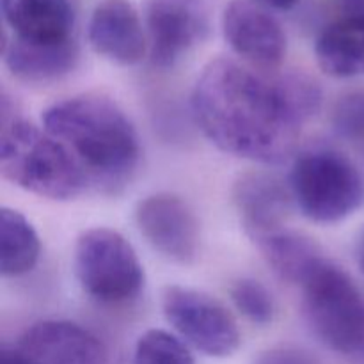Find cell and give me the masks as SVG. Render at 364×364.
Here are the masks:
<instances>
[{"label":"cell","instance_id":"22","mask_svg":"<svg viewBox=\"0 0 364 364\" xmlns=\"http://www.w3.org/2000/svg\"><path fill=\"white\" fill-rule=\"evenodd\" d=\"M255 364H320L309 350L295 345H281L263 352Z\"/></svg>","mask_w":364,"mask_h":364},{"label":"cell","instance_id":"5","mask_svg":"<svg viewBox=\"0 0 364 364\" xmlns=\"http://www.w3.org/2000/svg\"><path fill=\"white\" fill-rule=\"evenodd\" d=\"M295 206L318 224H336L364 203V178L355 164L334 149H309L295 159L288 180Z\"/></svg>","mask_w":364,"mask_h":364},{"label":"cell","instance_id":"19","mask_svg":"<svg viewBox=\"0 0 364 364\" xmlns=\"http://www.w3.org/2000/svg\"><path fill=\"white\" fill-rule=\"evenodd\" d=\"M134 364H196L187 345L174 334L149 329L137 340Z\"/></svg>","mask_w":364,"mask_h":364},{"label":"cell","instance_id":"15","mask_svg":"<svg viewBox=\"0 0 364 364\" xmlns=\"http://www.w3.org/2000/svg\"><path fill=\"white\" fill-rule=\"evenodd\" d=\"M4 63L18 80L28 84H50L75 70L78 46L75 39L55 45L4 39Z\"/></svg>","mask_w":364,"mask_h":364},{"label":"cell","instance_id":"8","mask_svg":"<svg viewBox=\"0 0 364 364\" xmlns=\"http://www.w3.org/2000/svg\"><path fill=\"white\" fill-rule=\"evenodd\" d=\"M135 224L149 245L164 258L188 265L201 245V228L187 201L171 192L146 196L135 206Z\"/></svg>","mask_w":364,"mask_h":364},{"label":"cell","instance_id":"16","mask_svg":"<svg viewBox=\"0 0 364 364\" xmlns=\"http://www.w3.org/2000/svg\"><path fill=\"white\" fill-rule=\"evenodd\" d=\"M320 70L334 78L364 75V7L333 21L320 32L315 45Z\"/></svg>","mask_w":364,"mask_h":364},{"label":"cell","instance_id":"2","mask_svg":"<svg viewBox=\"0 0 364 364\" xmlns=\"http://www.w3.org/2000/svg\"><path fill=\"white\" fill-rule=\"evenodd\" d=\"M43 128L63 142L103 192L121 191L141 160L137 130L124 110L102 95L60 100L43 112Z\"/></svg>","mask_w":364,"mask_h":364},{"label":"cell","instance_id":"23","mask_svg":"<svg viewBox=\"0 0 364 364\" xmlns=\"http://www.w3.org/2000/svg\"><path fill=\"white\" fill-rule=\"evenodd\" d=\"M0 364H32L16 347H4L0 352Z\"/></svg>","mask_w":364,"mask_h":364},{"label":"cell","instance_id":"21","mask_svg":"<svg viewBox=\"0 0 364 364\" xmlns=\"http://www.w3.org/2000/svg\"><path fill=\"white\" fill-rule=\"evenodd\" d=\"M333 124L347 141L364 148V91H355L338 100L333 110Z\"/></svg>","mask_w":364,"mask_h":364},{"label":"cell","instance_id":"9","mask_svg":"<svg viewBox=\"0 0 364 364\" xmlns=\"http://www.w3.org/2000/svg\"><path fill=\"white\" fill-rule=\"evenodd\" d=\"M149 59L153 66H176L208 32L205 0H149L146 11Z\"/></svg>","mask_w":364,"mask_h":364},{"label":"cell","instance_id":"25","mask_svg":"<svg viewBox=\"0 0 364 364\" xmlns=\"http://www.w3.org/2000/svg\"><path fill=\"white\" fill-rule=\"evenodd\" d=\"M358 263H359V269L364 274V231L359 238V245H358Z\"/></svg>","mask_w":364,"mask_h":364},{"label":"cell","instance_id":"1","mask_svg":"<svg viewBox=\"0 0 364 364\" xmlns=\"http://www.w3.org/2000/svg\"><path fill=\"white\" fill-rule=\"evenodd\" d=\"M192 114L220 151L258 164H283L295 151L302 121L288 105L279 80L237 60H212L192 91Z\"/></svg>","mask_w":364,"mask_h":364},{"label":"cell","instance_id":"13","mask_svg":"<svg viewBox=\"0 0 364 364\" xmlns=\"http://www.w3.org/2000/svg\"><path fill=\"white\" fill-rule=\"evenodd\" d=\"M231 196L242 228L252 242L287 228V219L295 205L290 187L267 173L242 174L235 181Z\"/></svg>","mask_w":364,"mask_h":364},{"label":"cell","instance_id":"18","mask_svg":"<svg viewBox=\"0 0 364 364\" xmlns=\"http://www.w3.org/2000/svg\"><path fill=\"white\" fill-rule=\"evenodd\" d=\"M41 255V242L34 226L18 210H0V272L20 277L31 272Z\"/></svg>","mask_w":364,"mask_h":364},{"label":"cell","instance_id":"11","mask_svg":"<svg viewBox=\"0 0 364 364\" xmlns=\"http://www.w3.org/2000/svg\"><path fill=\"white\" fill-rule=\"evenodd\" d=\"M32 364H105L102 341L66 320H43L28 327L16 345Z\"/></svg>","mask_w":364,"mask_h":364},{"label":"cell","instance_id":"3","mask_svg":"<svg viewBox=\"0 0 364 364\" xmlns=\"http://www.w3.org/2000/svg\"><path fill=\"white\" fill-rule=\"evenodd\" d=\"M0 173L16 187L52 201H71L89 185L70 149L45 128L11 114L4 98Z\"/></svg>","mask_w":364,"mask_h":364},{"label":"cell","instance_id":"4","mask_svg":"<svg viewBox=\"0 0 364 364\" xmlns=\"http://www.w3.org/2000/svg\"><path fill=\"white\" fill-rule=\"evenodd\" d=\"M308 323L320 341L343 355H361L364 299L343 269L322 258L301 284Z\"/></svg>","mask_w":364,"mask_h":364},{"label":"cell","instance_id":"10","mask_svg":"<svg viewBox=\"0 0 364 364\" xmlns=\"http://www.w3.org/2000/svg\"><path fill=\"white\" fill-rule=\"evenodd\" d=\"M228 45L249 63L276 68L287 53V36L276 18L252 0H231L223 13Z\"/></svg>","mask_w":364,"mask_h":364},{"label":"cell","instance_id":"24","mask_svg":"<svg viewBox=\"0 0 364 364\" xmlns=\"http://www.w3.org/2000/svg\"><path fill=\"white\" fill-rule=\"evenodd\" d=\"M258 6L265 7V9H272V11H290L297 6L301 0H252Z\"/></svg>","mask_w":364,"mask_h":364},{"label":"cell","instance_id":"17","mask_svg":"<svg viewBox=\"0 0 364 364\" xmlns=\"http://www.w3.org/2000/svg\"><path fill=\"white\" fill-rule=\"evenodd\" d=\"M270 269L283 281L301 284L323 256L311 238L283 228L255 242Z\"/></svg>","mask_w":364,"mask_h":364},{"label":"cell","instance_id":"7","mask_svg":"<svg viewBox=\"0 0 364 364\" xmlns=\"http://www.w3.org/2000/svg\"><path fill=\"white\" fill-rule=\"evenodd\" d=\"M162 313L188 345L208 358H230L240 348L237 320L217 299L185 287H167Z\"/></svg>","mask_w":364,"mask_h":364},{"label":"cell","instance_id":"6","mask_svg":"<svg viewBox=\"0 0 364 364\" xmlns=\"http://www.w3.org/2000/svg\"><path fill=\"white\" fill-rule=\"evenodd\" d=\"M73 267L82 290L103 304L130 302L144 288V267L137 252L110 228H91L77 238Z\"/></svg>","mask_w":364,"mask_h":364},{"label":"cell","instance_id":"26","mask_svg":"<svg viewBox=\"0 0 364 364\" xmlns=\"http://www.w3.org/2000/svg\"><path fill=\"white\" fill-rule=\"evenodd\" d=\"M359 358H364V347H363V352H361V355H359Z\"/></svg>","mask_w":364,"mask_h":364},{"label":"cell","instance_id":"14","mask_svg":"<svg viewBox=\"0 0 364 364\" xmlns=\"http://www.w3.org/2000/svg\"><path fill=\"white\" fill-rule=\"evenodd\" d=\"M13 38L55 45L73 39L75 13L70 0H0Z\"/></svg>","mask_w":364,"mask_h":364},{"label":"cell","instance_id":"12","mask_svg":"<svg viewBox=\"0 0 364 364\" xmlns=\"http://www.w3.org/2000/svg\"><path fill=\"white\" fill-rule=\"evenodd\" d=\"M92 50L121 66H134L149 50L139 13L128 0H103L87 25Z\"/></svg>","mask_w":364,"mask_h":364},{"label":"cell","instance_id":"20","mask_svg":"<svg viewBox=\"0 0 364 364\" xmlns=\"http://www.w3.org/2000/svg\"><path fill=\"white\" fill-rule=\"evenodd\" d=\"M235 308L256 326H267L274 320L276 306L272 294L259 281L244 277L233 283L230 290Z\"/></svg>","mask_w":364,"mask_h":364}]
</instances>
